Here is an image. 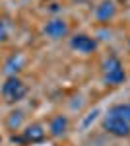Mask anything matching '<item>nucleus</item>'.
I'll use <instances>...</instances> for the list:
<instances>
[{
    "label": "nucleus",
    "mask_w": 130,
    "mask_h": 146,
    "mask_svg": "<svg viewBox=\"0 0 130 146\" xmlns=\"http://www.w3.org/2000/svg\"><path fill=\"white\" fill-rule=\"evenodd\" d=\"M23 66V56L22 55H12L8 60H6V72L10 76H16V72H20Z\"/></svg>",
    "instance_id": "9"
},
{
    "label": "nucleus",
    "mask_w": 130,
    "mask_h": 146,
    "mask_svg": "<svg viewBox=\"0 0 130 146\" xmlns=\"http://www.w3.org/2000/svg\"><path fill=\"white\" fill-rule=\"evenodd\" d=\"M45 138V131L41 125H29L23 131V140L25 142H41Z\"/></svg>",
    "instance_id": "7"
},
{
    "label": "nucleus",
    "mask_w": 130,
    "mask_h": 146,
    "mask_svg": "<svg viewBox=\"0 0 130 146\" xmlns=\"http://www.w3.org/2000/svg\"><path fill=\"white\" fill-rule=\"evenodd\" d=\"M70 47H72L74 51H78V53L89 55V53H93V51L97 49V41H95L93 37L86 35V33H78L70 39Z\"/></svg>",
    "instance_id": "4"
},
{
    "label": "nucleus",
    "mask_w": 130,
    "mask_h": 146,
    "mask_svg": "<svg viewBox=\"0 0 130 146\" xmlns=\"http://www.w3.org/2000/svg\"><path fill=\"white\" fill-rule=\"evenodd\" d=\"M0 92H2V98L8 103H14V101H20L27 94V86L18 76H8L6 82L2 84V90Z\"/></svg>",
    "instance_id": "1"
},
{
    "label": "nucleus",
    "mask_w": 130,
    "mask_h": 146,
    "mask_svg": "<svg viewBox=\"0 0 130 146\" xmlns=\"http://www.w3.org/2000/svg\"><path fill=\"white\" fill-rule=\"evenodd\" d=\"M115 12H117L115 4H113L111 0H103L97 8H95V18H97V22L105 23V22H109V20L115 16Z\"/></svg>",
    "instance_id": "6"
},
{
    "label": "nucleus",
    "mask_w": 130,
    "mask_h": 146,
    "mask_svg": "<svg viewBox=\"0 0 130 146\" xmlns=\"http://www.w3.org/2000/svg\"><path fill=\"white\" fill-rule=\"evenodd\" d=\"M103 72H105V82L111 84V86H119L126 78V74L122 70V64H120V60L117 56H109L103 62Z\"/></svg>",
    "instance_id": "2"
},
{
    "label": "nucleus",
    "mask_w": 130,
    "mask_h": 146,
    "mask_svg": "<svg viewBox=\"0 0 130 146\" xmlns=\"http://www.w3.org/2000/svg\"><path fill=\"white\" fill-rule=\"evenodd\" d=\"M45 35L47 37H51V39H60V37H64L68 33V23L64 20H60V18H54L51 22H47L45 25Z\"/></svg>",
    "instance_id": "5"
},
{
    "label": "nucleus",
    "mask_w": 130,
    "mask_h": 146,
    "mask_svg": "<svg viewBox=\"0 0 130 146\" xmlns=\"http://www.w3.org/2000/svg\"><path fill=\"white\" fill-rule=\"evenodd\" d=\"M66 129H68V119L62 117V115H56L51 119V125H49V131H51V135L53 136H60L66 133Z\"/></svg>",
    "instance_id": "8"
},
{
    "label": "nucleus",
    "mask_w": 130,
    "mask_h": 146,
    "mask_svg": "<svg viewBox=\"0 0 130 146\" xmlns=\"http://www.w3.org/2000/svg\"><path fill=\"white\" fill-rule=\"evenodd\" d=\"M103 129L113 136H128L130 135V123L122 121V119L115 117V115H111V113L103 119Z\"/></svg>",
    "instance_id": "3"
},
{
    "label": "nucleus",
    "mask_w": 130,
    "mask_h": 146,
    "mask_svg": "<svg viewBox=\"0 0 130 146\" xmlns=\"http://www.w3.org/2000/svg\"><path fill=\"white\" fill-rule=\"evenodd\" d=\"M6 37H8V25L4 20H0V43L6 41Z\"/></svg>",
    "instance_id": "12"
},
{
    "label": "nucleus",
    "mask_w": 130,
    "mask_h": 146,
    "mask_svg": "<svg viewBox=\"0 0 130 146\" xmlns=\"http://www.w3.org/2000/svg\"><path fill=\"white\" fill-rule=\"evenodd\" d=\"M111 115H115V117H119L122 121H126L130 123V103H119V105H115V107H111Z\"/></svg>",
    "instance_id": "10"
},
{
    "label": "nucleus",
    "mask_w": 130,
    "mask_h": 146,
    "mask_svg": "<svg viewBox=\"0 0 130 146\" xmlns=\"http://www.w3.org/2000/svg\"><path fill=\"white\" fill-rule=\"evenodd\" d=\"M22 121H23V113H22V111H14V113H10L8 127H10L12 131H14V129H18V127L22 125Z\"/></svg>",
    "instance_id": "11"
}]
</instances>
